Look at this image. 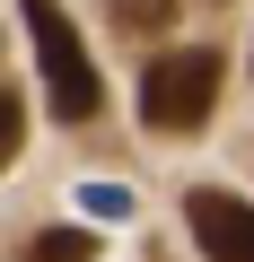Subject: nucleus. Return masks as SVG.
Masks as SVG:
<instances>
[{"instance_id": "39448f33", "label": "nucleus", "mask_w": 254, "mask_h": 262, "mask_svg": "<svg viewBox=\"0 0 254 262\" xmlns=\"http://www.w3.org/2000/svg\"><path fill=\"white\" fill-rule=\"evenodd\" d=\"M105 9H114L123 35H167L175 27V0H105Z\"/></svg>"}, {"instance_id": "20e7f679", "label": "nucleus", "mask_w": 254, "mask_h": 262, "mask_svg": "<svg viewBox=\"0 0 254 262\" xmlns=\"http://www.w3.org/2000/svg\"><path fill=\"white\" fill-rule=\"evenodd\" d=\"M88 253H96V227H44L27 245V262H88Z\"/></svg>"}, {"instance_id": "f03ea898", "label": "nucleus", "mask_w": 254, "mask_h": 262, "mask_svg": "<svg viewBox=\"0 0 254 262\" xmlns=\"http://www.w3.org/2000/svg\"><path fill=\"white\" fill-rule=\"evenodd\" d=\"M18 18H27V35H35V61H44V96H53V114H62V122H88V114L105 105V88H96V61H88L79 27L62 18V0H18Z\"/></svg>"}, {"instance_id": "0eeeda50", "label": "nucleus", "mask_w": 254, "mask_h": 262, "mask_svg": "<svg viewBox=\"0 0 254 262\" xmlns=\"http://www.w3.org/2000/svg\"><path fill=\"white\" fill-rule=\"evenodd\" d=\"M88 210H96V219H123V210H132V201H123L114 184H88Z\"/></svg>"}, {"instance_id": "423d86ee", "label": "nucleus", "mask_w": 254, "mask_h": 262, "mask_svg": "<svg viewBox=\"0 0 254 262\" xmlns=\"http://www.w3.org/2000/svg\"><path fill=\"white\" fill-rule=\"evenodd\" d=\"M18 140H27V105H18V88H0V175H9Z\"/></svg>"}, {"instance_id": "7ed1b4c3", "label": "nucleus", "mask_w": 254, "mask_h": 262, "mask_svg": "<svg viewBox=\"0 0 254 262\" xmlns=\"http://www.w3.org/2000/svg\"><path fill=\"white\" fill-rule=\"evenodd\" d=\"M184 219H193V245H202L210 262H254V201H237V192H193Z\"/></svg>"}, {"instance_id": "f257e3e1", "label": "nucleus", "mask_w": 254, "mask_h": 262, "mask_svg": "<svg viewBox=\"0 0 254 262\" xmlns=\"http://www.w3.org/2000/svg\"><path fill=\"white\" fill-rule=\"evenodd\" d=\"M219 88H228V61H219L210 44L158 53V61L141 70V122H149V131H202L210 105H219Z\"/></svg>"}]
</instances>
